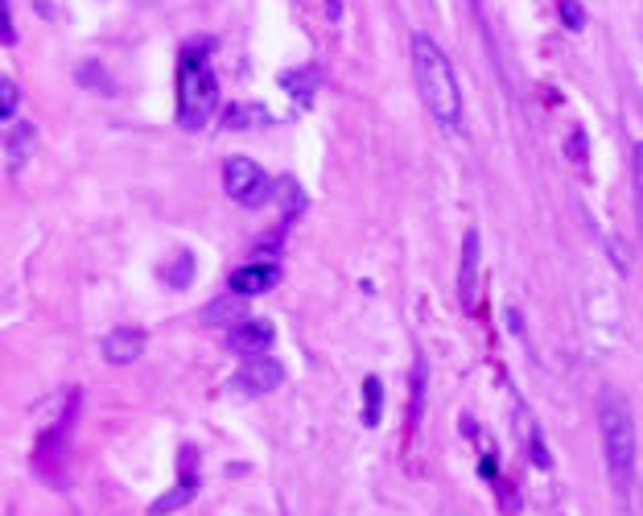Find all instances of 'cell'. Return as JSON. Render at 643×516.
Wrapping results in <instances>:
<instances>
[{
    "label": "cell",
    "mask_w": 643,
    "mask_h": 516,
    "mask_svg": "<svg viewBox=\"0 0 643 516\" xmlns=\"http://www.w3.org/2000/svg\"><path fill=\"white\" fill-rule=\"evenodd\" d=\"M474 294H479V232H467L462 236V269H458V302L470 310Z\"/></svg>",
    "instance_id": "cell-8"
},
{
    "label": "cell",
    "mask_w": 643,
    "mask_h": 516,
    "mask_svg": "<svg viewBox=\"0 0 643 516\" xmlns=\"http://www.w3.org/2000/svg\"><path fill=\"white\" fill-rule=\"evenodd\" d=\"M273 340H277V331H273L268 318H244V323H235L227 331V347L239 355H264L273 347Z\"/></svg>",
    "instance_id": "cell-6"
},
{
    "label": "cell",
    "mask_w": 643,
    "mask_h": 516,
    "mask_svg": "<svg viewBox=\"0 0 643 516\" xmlns=\"http://www.w3.org/2000/svg\"><path fill=\"white\" fill-rule=\"evenodd\" d=\"M223 186H227V199L239 206H264L273 199V178L264 174V165H256L252 158H227L223 162Z\"/></svg>",
    "instance_id": "cell-4"
},
{
    "label": "cell",
    "mask_w": 643,
    "mask_h": 516,
    "mask_svg": "<svg viewBox=\"0 0 643 516\" xmlns=\"http://www.w3.org/2000/svg\"><path fill=\"white\" fill-rule=\"evenodd\" d=\"M280 281V265H244V269H235L232 273V294H244V297H256V294H264V290H273Z\"/></svg>",
    "instance_id": "cell-9"
},
{
    "label": "cell",
    "mask_w": 643,
    "mask_h": 516,
    "mask_svg": "<svg viewBox=\"0 0 643 516\" xmlns=\"http://www.w3.org/2000/svg\"><path fill=\"white\" fill-rule=\"evenodd\" d=\"M174 265H177V273L170 281H174L177 290H182V285H191L194 281V256H182V261H174Z\"/></svg>",
    "instance_id": "cell-17"
},
{
    "label": "cell",
    "mask_w": 643,
    "mask_h": 516,
    "mask_svg": "<svg viewBox=\"0 0 643 516\" xmlns=\"http://www.w3.org/2000/svg\"><path fill=\"white\" fill-rule=\"evenodd\" d=\"M557 9H561V21H565L570 30H582V26H585V13L578 9V4H573V0H557Z\"/></svg>",
    "instance_id": "cell-16"
},
{
    "label": "cell",
    "mask_w": 643,
    "mask_h": 516,
    "mask_svg": "<svg viewBox=\"0 0 643 516\" xmlns=\"http://www.w3.org/2000/svg\"><path fill=\"white\" fill-rule=\"evenodd\" d=\"M364 397H367V405H364V426L376 429V426H380V405H384V384L376 381V376H367V381H364Z\"/></svg>",
    "instance_id": "cell-13"
},
{
    "label": "cell",
    "mask_w": 643,
    "mask_h": 516,
    "mask_svg": "<svg viewBox=\"0 0 643 516\" xmlns=\"http://www.w3.org/2000/svg\"><path fill=\"white\" fill-rule=\"evenodd\" d=\"M215 108H220V83H215V74H211V67L198 54H186L182 67H177V124L186 133H198V129L211 124Z\"/></svg>",
    "instance_id": "cell-3"
},
{
    "label": "cell",
    "mask_w": 643,
    "mask_h": 516,
    "mask_svg": "<svg viewBox=\"0 0 643 516\" xmlns=\"http://www.w3.org/2000/svg\"><path fill=\"white\" fill-rule=\"evenodd\" d=\"M280 88L293 91V100H297V103H309V100H314V91H318V71H314V67H297V71H285V74H280Z\"/></svg>",
    "instance_id": "cell-11"
},
{
    "label": "cell",
    "mask_w": 643,
    "mask_h": 516,
    "mask_svg": "<svg viewBox=\"0 0 643 516\" xmlns=\"http://www.w3.org/2000/svg\"><path fill=\"white\" fill-rule=\"evenodd\" d=\"M17 100H21V91H17L13 79H0V112H4V120L17 117Z\"/></svg>",
    "instance_id": "cell-14"
},
{
    "label": "cell",
    "mask_w": 643,
    "mask_h": 516,
    "mask_svg": "<svg viewBox=\"0 0 643 516\" xmlns=\"http://www.w3.org/2000/svg\"><path fill=\"white\" fill-rule=\"evenodd\" d=\"M194 492H198V475H191L186 484H177L174 492H165L161 500L149 504V513H153V516H170V513H174V508H182V504H191V500H194Z\"/></svg>",
    "instance_id": "cell-12"
},
{
    "label": "cell",
    "mask_w": 643,
    "mask_h": 516,
    "mask_svg": "<svg viewBox=\"0 0 643 516\" xmlns=\"http://www.w3.org/2000/svg\"><path fill=\"white\" fill-rule=\"evenodd\" d=\"M145 355V331L141 326H116L108 340H103V360L116 364V368H129Z\"/></svg>",
    "instance_id": "cell-7"
},
{
    "label": "cell",
    "mask_w": 643,
    "mask_h": 516,
    "mask_svg": "<svg viewBox=\"0 0 643 516\" xmlns=\"http://www.w3.org/2000/svg\"><path fill=\"white\" fill-rule=\"evenodd\" d=\"M599 429H602V455H606V475H611L614 496L627 504L631 484H635V417H631L627 401L619 397V393H602Z\"/></svg>",
    "instance_id": "cell-2"
},
{
    "label": "cell",
    "mask_w": 643,
    "mask_h": 516,
    "mask_svg": "<svg viewBox=\"0 0 643 516\" xmlns=\"http://www.w3.org/2000/svg\"><path fill=\"white\" fill-rule=\"evenodd\" d=\"M322 4H326V17H330V21L343 17V0H322Z\"/></svg>",
    "instance_id": "cell-18"
},
{
    "label": "cell",
    "mask_w": 643,
    "mask_h": 516,
    "mask_svg": "<svg viewBox=\"0 0 643 516\" xmlns=\"http://www.w3.org/2000/svg\"><path fill=\"white\" fill-rule=\"evenodd\" d=\"M285 384V364L268 360V355H248V364H239V372L232 376L235 397H264Z\"/></svg>",
    "instance_id": "cell-5"
},
{
    "label": "cell",
    "mask_w": 643,
    "mask_h": 516,
    "mask_svg": "<svg viewBox=\"0 0 643 516\" xmlns=\"http://www.w3.org/2000/svg\"><path fill=\"white\" fill-rule=\"evenodd\" d=\"M244 310H248V297L232 294V297H223V302H211V306L203 310V323L235 326V323H244Z\"/></svg>",
    "instance_id": "cell-10"
},
{
    "label": "cell",
    "mask_w": 643,
    "mask_h": 516,
    "mask_svg": "<svg viewBox=\"0 0 643 516\" xmlns=\"http://www.w3.org/2000/svg\"><path fill=\"white\" fill-rule=\"evenodd\" d=\"M631 174H635V199H640V223H643V141L631 153Z\"/></svg>",
    "instance_id": "cell-15"
},
{
    "label": "cell",
    "mask_w": 643,
    "mask_h": 516,
    "mask_svg": "<svg viewBox=\"0 0 643 516\" xmlns=\"http://www.w3.org/2000/svg\"><path fill=\"white\" fill-rule=\"evenodd\" d=\"M412 74H417V91L441 133H458L462 129V91H458L446 50L429 33H412Z\"/></svg>",
    "instance_id": "cell-1"
}]
</instances>
